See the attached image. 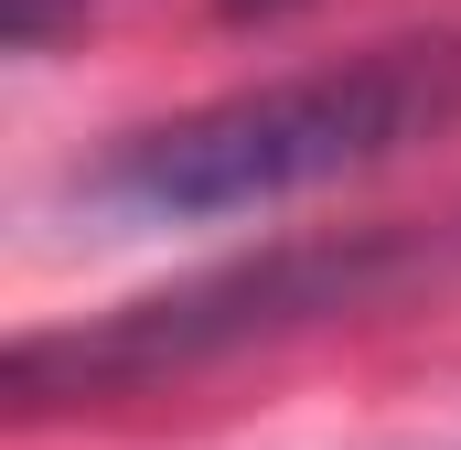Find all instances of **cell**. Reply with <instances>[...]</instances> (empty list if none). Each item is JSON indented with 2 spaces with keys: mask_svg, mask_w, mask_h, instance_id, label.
Returning <instances> with one entry per match:
<instances>
[{
  "mask_svg": "<svg viewBox=\"0 0 461 450\" xmlns=\"http://www.w3.org/2000/svg\"><path fill=\"white\" fill-rule=\"evenodd\" d=\"M451 118H461V32H408V43L344 54V65L215 97L172 129H140L97 172V204L150 225L268 215V204H301L322 183H354V172L440 140Z\"/></svg>",
  "mask_w": 461,
  "mask_h": 450,
  "instance_id": "6da1fadb",
  "label": "cell"
},
{
  "mask_svg": "<svg viewBox=\"0 0 461 450\" xmlns=\"http://www.w3.org/2000/svg\"><path fill=\"white\" fill-rule=\"evenodd\" d=\"M226 22H279V11H301V0H215Z\"/></svg>",
  "mask_w": 461,
  "mask_h": 450,
  "instance_id": "7a4b0ae2",
  "label": "cell"
}]
</instances>
